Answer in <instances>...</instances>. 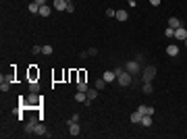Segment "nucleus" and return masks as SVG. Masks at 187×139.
I'll list each match as a JSON object with an SVG mask.
<instances>
[{
	"instance_id": "1",
	"label": "nucleus",
	"mask_w": 187,
	"mask_h": 139,
	"mask_svg": "<svg viewBox=\"0 0 187 139\" xmlns=\"http://www.w3.org/2000/svg\"><path fill=\"white\" fill-rule=\"evenodd\" d=\"M115 73H117V81L123 85V87H129L131 85V79H133V75L129 73V71H125V69H115Z\"/></svg>"
},
{
	"instance_id": "2",
	"label": "nucleus",
	"mask_w": 187,
	"mask_h": 139,
	"mask_svg": "<svg viewBox=\"0 0 187 139\" xmlns=\"http://www.w3.org/2000/svg\"><path fill=\"white\" fill-rule=\"evenodd\" d=\"M154 77H156V67H154V64H148V67L141 69V79H143V83H150Z\"/></svg>"
},
{
	"instance_id": "3",
	"label": "nucleus",
	"mask_w": 187,
	"mask_h": 139,
	"mask_svg": "<svg viewBox=\"0 0 187 139\" xmlns=\"http://www.w3.org/2000/svg\"><path fill=\"white\" fill-rule=\"evenodd\" d=\"M40 120H42V116H31V118H29V123L25 125V133L34 135V133H35V125H37Z\"/></svg>"
},
{
	"instance_id": "4",
	"label": "nucleus",
	"mask_w": 187,
	"mask_h": 139,
	"mask_svg": "<svg viewBox=\"0 0 187 139\" xmlns=\"http://www.w3.org/2000/svg\"><path fill=\"white\" fill-rule=\"evenodd\" d=\"M125 71H129L131 75H137V73L141 71V67H139V62H137V60H129L127 64H125Z\"/></svg>"
},
{
	"instance_id": "5",
	"label": "nucleus",
	"mask_w": 187,
	"mask_h": 139,
	"mask_svg": "<svg viewBox=\"0 0 187 139\" xmlns=\"http://www.w3.org/2000/svg\"><path fill=\"white\" fill-rule=\"evenodd\" d=\"M25 106H40V98H37V93H29V98H27V104Z\"/></svg>"
},
{
	"instance_id": "6",
	"label": "nucleus",
	"mask_w": 187,
	"mask_h": 139,
	"mask_svg": "<svg viewBox=\"0 0 187 139\" xmlns=\"http://www.w3.org/2000/svg\"><path fill=\"white\" fill-rule=\"evenodd\" d=\"M187 37V29L181 25V27H177L175 29V40H185Z\"/></svg>"
},
{
	"instance_id": "7",
	"label": "nucleus",
	"mask_w": 187,
	"mask_h": 139,
	"mask_svg": "<svg viewBox=\"0 0 187 139\" xmlns=\"http://www.w3.org/2000/svg\"><path fill=\"white\" fill-rule=\"evenodd\" d=\"M102 79H104L106 83H112L115 79H117V73L115 71H104V75H102Z\"/></svg>"
},
{
	"instance_id": "8",
	"label": "nucleus",
	"mask_w": 187,
	"mask_h": 139,
	"mask_svg": "<svg viewBox=\"0 0 187 139\" xmlns=\"http://www.w3.org/2000/svg\"><path fill=\"white\" fill-rule=\"evenodd\" d=\"M137 110H139L141 114H150V116L154 114V106H146V104H139V106H137Z\"/></svg>"
},
{
	"instance_id": "9",
	"label": "nucleus",
	"mask_w": 187,
	"mask_h": 139,
	"mask_svg": "<svg viewBox=\"0 0 187 139\" xmlns=\"http://www.w3.org/2000/svg\"><path fill=\"white\" fill-rule=\"evenodd\" d=\"M69 131H71V135H81V127H79V123H69Z\"/></svg>"
},
{
	"instance_id": "10",
	"label": "nucleus",
	"mask_w": 187,
	"mask_h": 139,
	"mask_svg": "<svg viewBox=\"0 0 187 139\" xmlns=\"http://www.w3.org/2000/svg\"><path fill=\"white\" fill-rule=\"evenodd\" d=\"M67 0H54V11H67Z\"/></svg>"
},
{
	"instance_id": "11",
	"label": "nucleus",
	"mask_w": 187,
	"mask_h": 139,
	"mask_svg": "<svg viewBox=\"0 0 187 139\" xmlns=\"http://www.w3.org/2000/svg\"><path fill=\"white\" fill-rule=\"evenodd\" d=\"M166 54H168V56H177V54H179V46L168 44V46H166Z\"/></svg>"
},
{
	"instance_id": "12",
	"label": "nucleus",
	"mask_w": 187,
	"mask_h": 139,
	"mask_svg": "<svg viewBox=\"0 0 187 139\" xmlns=\"http://www.w3.org/2000/svg\"><path fill=\"white\" fill-rule=\"evenodd\" d=\"M40 17H50L52 15V9L48 6V4H44V6H40V12H37Z\"/></svg>"
},
{
	"instance_id": "13",
	"label": "nucleus",
	"mask_w": 187,
	"mask_h": 139,
	"mask_svg": "<svg viewBox=\"0 0 187 139\" xmlns=\"http://www.w3.org/2000/svg\"><path fill=\"white\" fill-rule=\"evenodd\" d=\"M181 19H179V17H171V19H168V27H173V29H177V27H181Z\"/></svg>"
},
{
	"instance_id": "14",
	"label": "nucleus",
	"mask_w": 187,
	"mask_h": 139,
	"mask_svg": "<svg viewBox=\"0 0 187 139\" xmlns=\"http://www.w3.org/2000/svg\"><path fill=\"white\" fill-rule=\"evenodd\" d=\"M139 125H143V127H152V116L150 114H143L141 116V123Z\"/></svg>"
},
{
	"instance_id": "15",
	"label": "nucleus",
	"mask_w": 187,
	"mask_h": 139,
	"mask_svg": "<svg viewBox=\"0 0 187 139\" xmlns=\"http://www.w3.org/2000/svg\"><path fill=\"white\" fill-rule=\"evenodd\" d=\"M46 133H48L46 127H44V125H42V120H40V123L35 125V135H46Z\"/></svg>"
},
{
	"instance_id": "16",
	"label": "nucleus",
	"mask_w": 187,
	"mask_h": 139,
	"mask_svg": "<svg viewBox=\"0 0 187 139\" xmlns=\"http://www.w3.org/2000/svg\"><path fill=\"white\" fill-rule=\"evenodd\" d=\"M141 116H143V114H141L139 110H137V112H133V114H131V123H135V125H139V123H141Z\"/></svg>"
},
{
	"instance_id": "17",
	"label": "nucleus",
	"mask_w": 187,
	"mask_h": 139,
	"mask_svg": "<svg viewBox=\"0 0 187 139\" xmlns=\"http://www.w3.org/2000/svg\"><path fill=\"white\" fill-rule=\"evenodd\" d=\"M115 19H118V21H127L129 19V12L127 11H117V17Z\"/></svg>"
},
{
	"instance_id": "18",
	"label": "nucleus",
	"mask_w": 187,
	"mask_h": 139,
	"mask_svg": "<svg viewBox=\"0 0 187 139\" xmlns=\"http://www.w3.org/2000/svg\"><path fill=\"white\" fill-rule=\"evenodd\" d=\"M87 89H90V87H87V83H85V81H77V92H85V93H87Z\"/></svg>"
},
{
	"instance_id": "19",
	"label": "nucleus",
	"mask_w": 187,
	"mask_h": 139,
	"mask_svg": "<svg viewBox=\"0 0 187 139\" xmlns=\"http://www.w3.org/2000/svg\"><path fill=\"white\" fill-rule=\"evenodd\" d=\"M98 92H100V89H96V87H94V89H87V100H96V98H98Z\"/></svg>"
},
{
	"instance_id": "20",
	"label": "nucleus",
	"mask_w": 187,
	"mask_h": 139,
	"mask_svg": "<svg viewBox=\"0 0 187 139\" xmlns=\"http://www.w3.org/2000/svg\"><path fill=\"white\" fill-rule=\"evenodd\" d=\"M29 92L37 93V92H40V83H37V81H31V83H29Z\"/></svg>"
},
{
	"instance_id": "21",
	"label": "nucleus",
	"mask_w": 187,
	"mask_h": 139,
	"mask_svg": "<svg viewBox=\"0 0 187 139\" xmlns=\"http://www.w3.org/2000/svg\"><path fill=\"white\" fill-rule=\"evenodd\" d=\"M29 12H31V15L40 12V4H37V2H31V4H29Z\"/></svg>"
},
{
	"instance_id": "22",
	"label": "nucleus",
	"mask_w": 187,
	"mask_h": 139,
	"mask_svg": "<svg viewBox=\"0 0 187 139\" xmlns=\"http://www.w3.org/2000/svg\"><path fill=\"white\" fill-rule=\"evenodd\" d=\"M52 52H54V48H52V46H42V54H46V56H50Z\"/></svg>"
},
{
	"instance_id": "23",
	"label": "nucleus",
	"mask_w": 187,
	"mask_h": 139,
	"mask_svg": "<svg viewBox=\"0 0 187 139\" xmlns=\"http://www.w3.org/2000/svg\"><path fill=\"white\" fill-rule=\"evenodd\" d=\"M164 35H166V37H175V29H173V27H166V29H164Z\"/></svg>"
},
{
	"instance_id": "24",
	"label": "nucleus",
	"mask_w": 187,
	"mask_h": 139,
	"mask_svg": "<svg viewBox=\"0 0 187 139\" xmlns=\"http://www.w3.org/2000/svg\"><path fill=\"white\" fill-rule=\"evenodd\" d=\"M104 85H106V81L102 79V77H100V79L96 81V89H104Z\"/></svg>"
},
{
	"instance_id": "25",
	"label": "nucleus",
	"mask_w": 187,
	"mask_h": 139,
	"mask_svg": "<svg viewBox=\"0 0 187 139\" xmlns=\"http://www.w3.org/2000/svg\"><path fill=\"white\" fill-rule=\"evenodd\" d=\"M143 93H152V83H143Z\"/></svg>"
},
{
	"instance_id": "26",
	"label": "nucleus",
	"mask_w": 187,
	"mask_h": 139,
	"mask_svg": "<svg viewBox=\"0 0 187 139\" xmlns=\"http://www.w3.org/2000/svg\"><path fill=\"white\" fill-rule=\"evenodd\" d=\"M106 17H117V11L115 9H106Z\"/></svg>"
},
{
	"instance_id": "27",
	"label": "nucleus",
	"mask_w": 187,
	"mask_h": 139,
	"mask_svg": "<svg viewBox=\"0 0 187 139\" xmlns=\"http://www.w3.org/2000/svg\"><path fill=\"white\" fill-rule=\"evenodd\" d=\"M79 120H81V116H79V114H73L69 123H79Z\"/></svg>"
},
{
	"instance_id": "28",
	"label": "nucleus",
	"mask_w": 187,
	"mask_h": 139,
	"mask_svg": "<svg viewBox=\"0 0 187 139\" xmlns=\"http://www.w3.org/2000/svg\"><path fill=\"white\" fill-rule=\"evenodd\" d=\"M29 77H31V81H35V77H37V71L31 69V71H29Z\"/></svg>"
},
{
	"instance_id": "29",
	"label": "nucleus",
	"mask_w": 187,
	"mask_h": 139,
	"mask_svg": "<svg viewBox=\"0 0 187 139\" xmlns=\"http://www.w3.org/2000/svg\"><path fill=\"white\" fill-rule=\"evenodd\" d=\"M73 11H75V4L69 2V4H67V12H73Z\"/></svg>"
},
{
	"instance_id": "30",
	"label": "nucleus",
	"mask_w": 187,
	"mask_h": 139,
	"mask_svg": "<svg viewBox=\"0 0 187 139\" xmlns=\"http://www.w3.org/2000/svg\"><path fill=\"white\" fill-rule=\"evenodd\" d=\"M87 54H90V56H96V54H98V50H96V48H90V50H87Z\"/></svg>"
},
{
	"instance_id": "31",
	"label": "nucleus",
	"mask_w": 187,
	"mask_h": 139,
	"mask_svg": "<svg viewBox=\"0 0 187 139\" xmlns=\"http://www.w3.org/2000/svg\"><path fill=\"white\" fill-rule=\"evenodd\" d=\"M31 52H34V54H37V52H42V46H34V48H31Z\"/></svg>"
},
{
	"instance_id": "32",
	"label": "nucleus",
	"mask_w": 187,
	"mask_h": 139,
	"mask_svg": "<svg viewBox=\"0 0 187 139\" xmlns=\"http://www.w3.org/2000/svg\"><path fill=\"white\" fill-rule=\"evenodd\" d=\"M160 2H162V0H150V4H152V6H158Z\"/></svg>"
},
{
	"instance_id": "33",
	"label": "nucleus",
	"mask_w": 187,
	"mask_h": 139,
	"mask_svg": "<svg viewBox=\"0 0 187 139\" xmlns=\"http://www.w3.org/2000/svg\"><path fill=\"white\" fill-rule=\"evenodd\" d=\"M34 2H37V4H40V6H44V4H46L48 0H34Z\"/></svg>"
},
{
	"instance_id": "34",
	"label": "nucleus",
	"mask_w": 187,
	"mask_h": 139,
	"mask_svg": "<svg viewBox=\"0 0 187 139\" xmlns=\"http://www.w3.org/2000/svg\"><path fill=\"white\" fill-rule=\"evenodd\" d=\"M129 4H131V6H135V0H127Z\"/></svg>"
},
{
	"instance_id": "35",
	"label": "nucleus",
	"mask_w": 187,
	"mask_h": 139,
	"mask_svg": "<svg viewBox=\"0 0 187 139\" xmlns=\"http://www.w3.org/2000/svg\"><path fill=\"white\" fill-rule=\"evenodd\" d=\"M183 42H185V46H187V37H185V40H183Z\"/></svg>"
},
{
	"instance_id": "36",
	"label": "nucleus",
	"mask_w": 187,
	"mask_h": 139,
	"mask_svg": "<svg viewBox=\"0 0 187 139\" xmlns=\"http://www.w3.org/2000/svg\"><path fill=\"white\" fill-rule=\"evenodd\" d=\"M67 2H73V0H67Z\"/></svg>"
}]
</instances>
